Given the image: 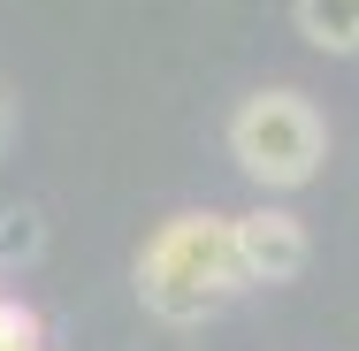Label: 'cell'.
I'll return each instance as SVG.
<instances>
[{"label":"cell","instance_id":"cell-4","mask_svg":"<svg viewBox=\"0 0 359 351\" xmlns=\"http://www.w3.org/2000/svg\"><path fill=\"white\" fill-rule=\"evenodd\" d=\"M298 31L321 54H359V0H298Z\"/></svg>","mask_w":359,"mask_h":351},{"label":"cell","instance_id":"cell-1","mask_svg":"<svg viewBox=\"0 0 359 351\" xmlns=\"http://www.w3.org/2000/svg\"><path fill=\"white\" fill-rule=\"evenodd\" d=\"M237 290H245V275H237V252H229V214H176V221L153 229V245L138 252L145 313H161L176 329L222 313Z\"/></svg>","mask_w":359,"mask_h":351},{"label":"cell","instance_id":"cell-5","mask_svg":"<svg viewBox=\"0 0 359 351\" xmlns=\"http://www.w3.org/2000/svg\"><path fill=\"white\" fill-rule=\"evenodd\" d=\"M39 252H46V221L31 207H8L0 214V268H31Z\"/></svg>","mask_w":359,"mask_h":351},{"label":"cell","instance_id":"cell-3","mask_svg":"<svg viewBox=\"0 0 359 351\" xmlns=\"http://www.w3.org/2000/svg\"><path fill=\"white\" fill-rule=\"evenodd\" d=\"M229 252H237V275L245 282H298L313 245H306V221L290 207H252L229 214Z\"/></svg>","mask_w":359,"mask_h":351},{"label":"cell","instance_id":"cell-6","mask_svg":"<svg viewBox=\"0 0 359 351\" xmlns=\"http://www.w3.org/2000/svg\"><path fill=\"white\" fill-rule=\"evenodd\" d=\"M8 130H15V107H8V84H0V145H8Z\"/></svg>","mask_w":359,"mask_h":351},{"label":"cell","instance_id":"cell-2","mask_svg":"<svg viewBox=\"0 0 359 351\" xmlns=\"http://www.w3.org/2000/svg\"><path fill=\"white\" fill-rule=\"evenodd\" d=\"M229 160L252 184H268V191H298L329 160V123H321V107L306 92L268 84L252 99H237V115H229Z\"/></svg>","mask_w":359,"mask_h":351}]
</instances>
